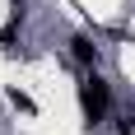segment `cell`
<instances>
[{
    "instance_id": "2",
    "label": "cell",
    "mask_w": 135,
    "mask_h": 135,
    "mask_svg": "<svg viewBox=\"0 0 135 135\" xmlns=\"http://www.w3.org/2000/svg\"><path fill=\"white\" fill-rule=\"evenodd\" d=\"M75 61H79V65H98V47H93V37H75Z\"/></svg>"
},
{
    "instance_id": "1",
    "label": "cell",
    "mask_w": 135,
    "mask_h": 135,
    "mask_svg": "<svg viewBox=\"0 0 135 135\" xmlns=\"http://www.w3.org/2000/svg\"><path fill=\"white\" fill-rule=\"evenodd\" d=\"M79 107H84V121L98 126L103 117H107V84L98 79V75H84L79 84Z\"/></svg>"
}]
</instances>
